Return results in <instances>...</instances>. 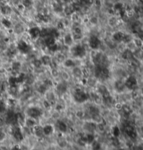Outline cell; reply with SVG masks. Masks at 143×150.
I'll return each mask as SVG.
<instances>
[{"label": "cell", "instance_id": "40", "mask_svg": "<svg viewBox=\"0 0 143 150\" xmlns=\"http://www.w3.org/2000/svg\"><path fill=\"white\" fill-rule=\"evenodd\" d=\"M142 147H143V145H142Z\"/></svg>", "mask_w": 143, "mask_h": 150}, {"label": "cell", "instance_id": "7", "mask_svg": "<svg viewBox=\"0 0 143 150\" xmlns=\"http://www.w3.org/2000/svg\"><path fill=\"white\" fill-rule=\"evenodd\" d=\"M11 134L12 137H13L14 140L16 141H21L23 140V133L21 129L18 126V125H14L12 126L11 129Z\"/></svg>", "mask_w": 143, "mask_h": 150}, {"label": "cell", "instance_id": "38", "mask_svg": "<svg viewBox=\"0 0 143 150\" xmlns=\"http://www.w3.org/2000/svg\"><path fill=\"white\" fill-rule=\"evenodd\" d=\"M116 150H125V149H123V148H119V149H116Z\"/></svg>", "mask_w": 143, "mask_h": 150}, {"label": "cell", "instance_id": "15", "mask_svg": "<svg viewBox=\"0 0 143 150\" xmlns=\"http://www.w3.org/2000/svg\"><path fill=\"white\" fill-rule=\"evenodd\" d=\"M124 34L125 33L121 32V31H117V32H114L112 36V40L116 43H122Z\"/></svg>", "mask_w": 143, "mask_h": 150}, {"label": "cell", "instance_id": "18", "mask_svg": "<svg viewBox=\"0 0 143 150\" xmlns=\"http://www.w3.org/2000/svg\"><path fill=\"white\" fill-rule=\"evenodd\" d=\"M98 93H99V94L101 96L102 98H105V97H107V96H110L108 88H107L106 86H104L103 85H100L98 86Z\"/></svg>", "mask_w": 143, "mask_h": 150}, {"label": "cell", "instance_id": "32", "mask_svg": "<svg viewBox=\"0 0 143 150\" xmlns=\"http://www.w3.org/2000/svg\"><path fill=\"white\" fill-rule=\"evenodd\" d=\"M7 137V134L4 128H0V143H3Z\"/></svg>", "mask_w": 143, "mask_h": 150}, {"label": "cell", "instance_id": "33", "mask_svg": "<svg viewBox=\"0 0 143 150\" xmlns=\"http://www.w3.org/2000/svg\"><path fill=\"white\" fill-rule=\"evenodd\" d=\"M112 135L114 137H119V135H120L121 134V129L119 127V126H114L112 129Z\"/></svg>", "mask_w": 143, "mask_h": 150}, {"label": "cell", "instance_id": "27", "mask_svg": "<svg viewBox=\"0 0 143 150\" xmlns=\"http://www.w3.org/2000/svg\"><path fill=\"white\" fill-rule=\"evenodd\" d=\"M85 143L87 144H92L95 141V137H94V134H92V133H88L87 134H86L85 135L83 136Z\"/></svg>", "mask_w": 143, "mask_h": 150}, {"label": "cell", "instance_id": "37", "mask_svg": "<svg viewBox=\"0 0 143 150\" xmlns=\"http://www.w3.org/2000/svg\"><path fill=\"white\" fill-rule=\"evenodd\" d=\"M140 133L142 134V135H143V125L140 127Z\"/></svg>", "mask_w": 143, "mask_h": 150}, {"label": "cell", "instance_id": "2", "mask_svg": "<svg viewBox=\"0 0 143 150\" xmlns=\"http://www.w3.org/2000/svg\"><path fill=\"white\" fill-rule=\"evenodd\" d=\"M95 77L101 80H106L110 77V71L108 67L95 66L94 69Z\"/></svg>", "mask_w": 143, "mask_h": 150}, {"label": "cell", "instance_id": "16", "mask_svg": "<svg viewBox=\"0 0 143 150\" xmlns=\"http://www.w3.org/2000/svg\"><path fill=\"white\" fill-rule=\"evenodd\" d=\"M72 74L76 78H81L84 76V71L80 67L75 66L72 68Z\"/></svg>", "mask_w": 143, "mask_h": 150}, {"label": "cell", "instance_id": "21", "mask_svg": "<svg viewBox=\"0 0 143 150\" xmlns=\"http://www.w3.org/2000/svg\"><path fill=\"white\" fill-rule=\"evenodd\" d=\"M33 131H34V135L37 137L41 138L44 136L43 131V126H39V125H36L34 128H33Z\"/></svg>", "mask_w": 143, "mask_h": 150}, {"label": "cell", "instance_id": "13", "mask_svg": "<svg viewBox=\"0 0 143 150\" xmlns=\"http://www.w3.org/2000/svg\"><path fill=\"white\" fill-rule=\"evenodd\" d=\"M134 54H133V52L131 51V50L126 48L122 52V58L124 59L126 61H131L132 59L134 58Z\"/></svg>", "mask_w": 143, "mask_h": 150}, {"label": "cell", "instance_id": "24", "mask_svg": "<svg viewBox=\"0 0 143 150\" xmlns=\"http://www.w3.org/2000/svg\"><path fill=\"white\" fill-rule=\"evenodd\" d=\"M25 126H26L27 128H28V129H33V128H34V126L37 125V122H36L34 119L28 117L27 119H25Z\"/></svg>", "mask_w": 143, "mask_h": 150}, {"label": "cell", "instance_id": "17", "mask_svg": "<svg viewBox=\"0 0 143 150\" xmlns=\"http://www.w3.org/2000/svg\"><path fill=\"white\" fill-rule=\"evenodd\" d=\"M67 89H68V87H67V83L64 82H59L56 86L57 92L59 94H65L67 91Z\"/></svg>", "mask_w": 143, "mask_h": 150}, {"label": "cell", "instance_id": "30", "mask_svg": "<svg viewBox=\"0 0 143 150\" xmlns=\"http://www.w3.org/2000/svg\"><path fill=\"white\" fill-rule=\"evenodd\" d=\"M133 37L131 34H124V36L123 40H122V43H124V44H128V43H131V41H133Z\"/></svg>", "mask_w": 143, "mask_h": 150}, {"label": "cell", "instance_id": "23", "mask_svg": "<svg viewBox=\"0 0 143 150\" xmlns=\"http://www.w3.org/2000/svg\"><path fill=\"white\" fill-rule=\"evenodd\" d=\"M22 68V64L20 62L18 61H15L11 64V71L13 73H15V74L18 73L19 71H20Z\"/></svg>", "mask_w": 143, "mask_h": 150}, {"label": "cell", "instance_id": "25", "mask_svg": "<svg viewBox=\"0 0 143 150\" xmlns=\"http://www.w3.org/2000/svg\"><path fill=\"white\" fill-rule=\"evenodd\" d=\"M44 135H50L54 132V127L50 124H46L43 126Z\"/></svg>", "mask_w": 143, "mask_h": 150}, {"label": "cell", "instance_id": "11", "mask_svg": "<svg viewBox=\"0 0 143 150\" xmlns=\"http://www.w3.org/2000/svg\"><path fill=\"white\" fill-rule=\"evenodd\" d=\"M120 16H119L118 15H110V16L108 18L107 21H108V24L110 27H117L119 25L120 23Z\"/></svg>", "mask_w": 143, "mask_h": 150}, {"label": "cell", "instance_id": "29", "mask_svg": "<svg viewBox=\"0 0 143 150\" xmlns=\"http://www.w3.org/2000/svg\"><path fill=\"white\" fill-rule=\"evenodd\" d=\"M99 17H98L97 15H93L88 19V21L92 25H97L99 23Z\"/></svg>", "mask_w": 143, "mask_h": 150}, {"label": "cell", "instance_id": "1", "mask_svg": "<svg viewBox=\"0 0 143 150\" xmlns=\"http://www.w3.org/2000/svg\"><path fill=\"white\" fill-rule=\"evenodd\" d=\"M92 62L95 66H103L108 68V66L110 64V61L108 56L101 52L94 53V55L92 56Z\"/></svg>", "mask_w": 143, "mask_h": 150}, {"label": "cell", "instance_id": "35", "mask_svg": "<svg viewBox=\"0 0 143 150\" xmlns=\"http://www.w3.org/2000/svg\"><path fill=\"white\" fill-rule=\"evenodd\" d=\"M48 87H47V86L43 83L39 86V88H38V91L40 92V93L43 94V93H45L47 90H48Z\"/></svg>", "mask_w": 143, "mask_h": 150}, {"label": "cell", "instance_id": "5", "mask_svg": "<svg viewBox=\"0 0 143 150\" xmlns=\"http://www.w3.org/2000/svg\"><path fill=\"white\" fill-rule=\"evenodd\" d=\"M88 46L92 50H96L102 46V42L99 37L96 35H92L88 40Z\"/></svg>", "mask_w": 143, "mask_h": 150}, {"label": "cell", "instance_id": "9", "mask_svg": "<svg viewBox=\"0 0 143 150\" xmlns=\"http://www.w3.org/2000/svg\"><path fill=\"white\" fill-rule=\"evenodd\" d=\"M126 88L128 90H133L138 85V80L134 76H130L126 78L124 81Z\"/></svg>", "mask_w": 143, "mask_h": 150}, {"label": "cell", "instance_id": "4", "mask_svg": "<svg viewBox=\"0 0 143 150\" xmlns=\"http://www.w3.org/2000/svg\"><path fill=\"white\" fill-rule=\"evenodd\" d=\"M88 94L84 90L81 89H76L73 93V98H74L75 102L78 104L84 103L88 100Z\"/></svg>", "mask_w": 143, "mask_h": 150}, {"label": "cell", "instance_id": "12", "mask_svg": "<svg viewBox=\"0 0 143 150\" xmlns=\"http://www.w3.org/2000/svg\"><path fill=\"white\" fill-rule=\"evenodd\" d=\"M12 29L13 32L17 35L23 34L25 31L24 25L21 23H16L15 25H13Z\"/></svg>", "mask_w": 143, "mask_h": 150}, {"label": "cell", "instance_id": "36", "mask_svg": "<svg viewBox=\"0 0 143 150\" xmlns=\"http://www.w3.org/2000/svg\"><path fill=\"white\" fill-rule=\"evenodd\" d=\"M10 150H23L21 149V147H19L18 145H14V146H13L11 148Z\"/></svg>", "mask_w": 143, "mask_h": 150}, {"label": "cell", "instance_id": "3", "mask_svg": "<svg viewBox=\"0 0 143 150\" xmlns=\"http://www.w3.org/2000/svg\"><path fill=\"white\" fill-rule=\"evenodd\" d=\"M71 52L72 55L76 58H82L86 55L87 53V50L84 48L83 45L78 44L71 47Z\"/></svg>", "mask_w": 143, "mask_h": 150}, {"label": "cell", "instance_id": "19", "mask_svg": "<svg viewBox=\"0 0 143 150\" xmlns=\"http://www.w3.org/2000/svg\"><path fill=\"white\" fill-rule=\"evenodd\" d=\"M40 59L42 62V64L45 66H50L53 63V59L49 54H43Z\"/></svg>", "mask_w": 143, "mask_h": 150}, {"label": "cell", "instance_id": "26", "mask_svg": "<svg viewBox=\"0 0 143 150\" xmlns=\"http://www.w3.org/2000/svg\"><path fill=\"white\" fill-rule=\"evenodd\" d=\"M120 110L122 111L124 116H129L132 113V109L128 105H123V106H121Z\"/></svg>", "mask_w": 143, "mask_h": 150}, {"label": "cell", "instance_id": "6", "mask_svg": "<svg viewBox=\"0 0 143 150\" xmlns=\"http://www.w3.org/2000/svg\"><path fill=\"white\" fill-rule=\"evenodd\" d=\"M42 114H43V111L41 109L36 107V106L29 108L26 111L27 116L28 117L34 119H37L40 117Z\"/></svg>", "mask_w": 143, "mask_h": 150}, {"label": "cell", "instance_id": "22", "mask_svg": "<svg viewBox=\"0 0 143 150\" xmlns=\"http://www.w3.org/2000/svg\"><path fill=\"white\" fill-rule=\"evenodd\" d=\"M56 127L60 132L62 133H65L67 131L68 129V126L67 124H66L64 121H58L56 123Z\"/></svg>", "mask_w": 143, "mask_h": 150}, {"label": "cell", "instance_id": "39", "mask_svg": "<svg viewBox=\"0 0 143 150\" xmlns=\"http://www.w3.org/2000/svg\"><path fill=\"white\" fill-rule=\"evenodd\" d=\"M142 94H143V89H142Z\"/></svg>", "mask_w": 143, "mask_h": 150}, {"label": "cell", "instance_id": "31", "mask_svg": "<svg viewBox=\"0 0 143 150\" xmlns=\"http://www.w3.org/2000/svg\"><path fill=\"white\" fill-rule=\"evenodd\" d=\"M63 63H64V66L67 68H73L75 66V62L71 59H66Z\"/></svg>", "mask_w": 143, "mask_h": 150}, {"label": "cell", "instance_id": "8", "mask_svg": "<svg viewBox=\"0 0 143 150\" xmlns=\"http://www.w3.org/2000/svg\"><path fill=\"white\" fill-rule=\"evenodd\" d=\"M17 49L23 54H28L31 52V47L25 40H21L17 44Z\"/></svg>", "mask_w": 143, "mask_h": 150}, {"label": "cell", "instance_id": "10", "mask_svg": "<svg viewBox=\"0 0 143 150\" xmlns=\"http://www.w3.org/2000/svg\"><path fill=\"white\" fill-rule=\"evenodd\" d=\"M28 34L30 37V38L33 40H37L40 38L41 35V28L38 26H34L29 28L28 31Z\"/></svg>", "mask_w": 143, "mask_h": 150}, {"label": "cell", "instance_id": "34", "mask_svg": "<svg viewBox=\"0 0 143 150\" xmlns=\"http://www.w3.org/2000/svg\"><path fill=\"white\" fill-rule=\"evenodd\" d=\"M32 64L33 65H34V66L35 67V68H41V67L43 66V64H42V62L41 61L40 59H34V60L32 61Z\"/></svg>", "mask_w": 143, "mask_h": 150}, {"label": "cell", "instance_id": "14", "mask_svg": "<svg viewBox=\"0 0 143 150\" xmlns=\"http://www.w3.org/2000/svg\"><path fill=\"white\" fill-rule=\"evenodd\" d=\"M63 42H64V45L68 47L73 46L74 40H73L72 34H71V33L66 34L64 37H63Z\"/></svg>", "mask_w": 143, "mask_h": 150}, {"label": "cell", "instance_id": "28", "mask_svg": "<svg viewBox=\"0 0 143 150\" xmlns=\"http://www.w3.org/2000/svg\"><path fill=\"white\" fill-rule=\"evenodd\" d=\"M21 3L26 9H29L34 7V1L33 0H22Z\"/></svg>", "mask_w": 143, "mask_h": 150}, {"label": "cell", "instance_id": "20", "mask_svg": "<svg viewBox=\"0 0 143 150\" xmlns=\"http://www.w3.org/2000/svg\"><path fill=\"white\" fill-rule=\"evenodd\" d=\"M125 84L124 81L122 80H118L114 82V89L117 90V92H122L125 90Z\"/></svg>", "mask_w": 143, "mask_h": 150}]
</instances>
